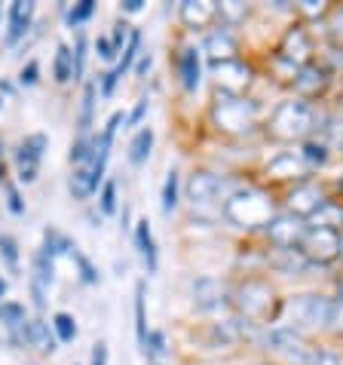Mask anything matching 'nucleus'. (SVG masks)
<instances>
[{"label":"nucleus","mask_w":343,"mask_h":365,"mask_svg":"<svg viewBox=\"0 0 343 365\" xmlns=\"http://www.w3.org/2000/svg\"><path fill=\"white\" fill-rule=\"evenodd\" d=\"M31 19H34V4L31 0H16L13 9H9V31H6V43L9 46L22 40V34L31 28Z\"/></svg>","instance_id":"f3484780"},{"label":"nucleus","mask_w":343,"mask_h":365,"mask_svg":"<svg viewBox=\"0 0 343 365\" xmlns=\"http://www.w3.org/2000/svg\"><path fill=\"white\" fill-rule=\"evenodd\" d=\"M144 110H147V101H138V108L132 110V114H129V123H132V126H135V123H138V120H141V117H144Z\"/></svg>","instance_id":"864d4df0"},{"label":"nucleus","mask_w":343,"mask_h":365,"mask_svg":"<svg viewBox=\"0 0 343 365\" xmlns=\"http://www.w3.org/2000/svg\"><path fill=\"white\" fill-rule=\"evenodd\" d=\"M102 212L105 215H114L117 212V181H107L102 190Z\"/></svg>","instance_id":"a19ab883"},{"label":"nucleus","mask_w":343,"mask_h":365,"mask_svg":"<svg viewBox=\"0 0 343 365\" xmlns=\"http://www.w3.org/2000/svg\"><path fill=\"white\" fill-rule=\"evenodd\" d=\"M93 365H107V344L105 341L93 344Z\"/></svg>","instance_id":"603ef678"},{"label":"nucleus","mask_w":343,"mask_h":365,"mask_svg":"<svg viewBox=\"0 0 343 365\" xmlns=\"http://www.w3.org/2000/svg\"><path fill=\"white\" fill-rule=\"evenodd\" d=\"M93 108H95V83H86L83 108H80V135H89V126H93Z\"/></svg>","instance_id":"2f4dec72"},{"label":"nucleus","mask_w":343,"mask_h":365,"mask_svg":"<svg viewBox=\"0 0 343 365\" xmlns=\"http://www.w3.org/2000/svg\"><path fill=\"white\" fill-rule=\"evenodd\" d=\"M0 178H4V163H0Z\"/></svg>","instance_id":"bf43d9fd"},{"label":"nucleus","mask_w":343,"mask_h":365,"mask_svg":"<svg viewBox=\"0 0 343 365\" xmlns=\"http://www.w3.org/2000/svg\"><path fill=\"white\" fill-rule=\"evenodd\" d=\"M304 233H307V225L297 215H291V212H288V215H276L267 225V237H270V242H273L279 252L297 249L300 240H304Z\"/></svg>","instance_id":"9d476101"},{"label":"nucleus","mask_w":343,"mask_h":365,"mask_svg":"<svg viewBox=\"0 0 343 365\" xmlns=\"http://www.w3.org/2000/svg\"><path fill=\"white\" fill-rule=\"evenodd\" d=\"M206 53L215 58V62H230V58H236V37L230 34V28H215L209 37H206Z\"/></svg>","instance_id":"6ab92c4d"},{"label":"nucleus","mask_w":343,"mask_h":365,"mask_svg":"<svg viewBox=\"0 0 343 365\" xmlns=\"http://www.w3.org/2000/svg\"><path fill=\"white\" fill-rule=\"evenodd\" d=\"M310 365H343L334 353H325V350H316L312 353V359H310Z\"/></svg>","instance_id":"09e8293b"},{"label":"nucleus","mask_w":343,"mask_h":365,"mask_svg":"<svg viewBox=\"0 0 343 365\" xmlns=\"http://www.w3.org/2000/svg\"><path fill=\"white\" fill-rule=\"evenodd\" d=\"M178 71H181V83L187 93H194L203 80V62H199V49L196 46H184L178 56Z\"/></svg>","instance_id":"a211bd4d"},{"label":"nucleus","mask_w":343,"mask_h":365,"mask_svg":"<svg viewBox=\"0 0 343 365\" xmlns=\"http://www.w3.org/2000/svg\"><path fill=\"white\" fill-rule=\"evenodd\" d=\"M319 117L312 105L300 98H291V101H282V105L273 110V117H270V133L282 141H295V138H304L310 135L312 129H316Z\"/></svg>","instance_id":"f03ea898"},{"label":"nucleus","mask_w":343,"mask_h":365,"mask_svg":"<svg viewBox=\"0 0 343 365\" xmlns=\"http://www.w3.org/2000/svg\"><path fill=\"white\" fill-rule=\"evenodd\" d=\"M144 6V0H123V13H138Z\"/></svg>","instance_id":"5fc2aeb1"},{"label":"nucleus","mask_w":343,"mask_h":365,"mask_svg":"<svg viewBox=\"0 0 343 365\" xmlns=\"http://www.w3.org/2000/svg\"><path fill=\"white\" fill-rule=\"evenodd\" d=\"M328 310L331 298L325 295H295L285 301V317L291 326L288 329H325L328 326Z\"/></svg>","instance_id":"39448f33"},{"label":"nucleus","mask_w":343,"mask_h":365,"mask_svg":"<svg viewBox=\"0 0 343 365\" xmlns=\"http://www.w3.org/2000/svg\"><path fill=\"white\" fill-rule=\"evenodd\" d=\"M4 344H13V331H9L4 322H0V347H4Z\"/></svg>","instance_id":"4d7b16f0"},{"label":"nucleus","mask_w":343,"mask_h":365,"mask_svg":"<svg viewBox=\"0 0 343 365\" xmlns=\"http://www.w3.org/2000/svg\"><path fill=\"white\" fill-rule=\"evenodd\" d=\"M340 258H343V240H340Z\"/></svg>","instance_id":"052dcab7"},{"label":"nucleus","mask_w":343,"mask_h":365,"mask_svg":"<svg viewBox=\"0 0 343 365\" xmlns=\"http://www.w3.org/2000/svg\"><path fill=\"white\" fill-rule=\"evenodd\" d=\"M37 74H40V65H37V62H28V65L22 68V74H19V83H25V86H34L37 80H40Z\"/></svg>","instance_id":"c03bdc74"},{"label":"nucleus","mask_w":343,"mask_h":365,"mask_svg":"<svg viewBox=\"0 0 343 365\" xmlns=\"http://www.w3.org/2000/svg\"><path fill=\"white\" fill-rule=\"evenodd\" d=\"M310 221H312V227L337 230V227H343V209H340V206H334V202H325V206H322V209H319Z\"/></svg>","instance_id":"bb28decb"},{"label":"nucleus","mask_w":343,"mask_h":365,"mask_svg":"<svg viewBox=\"0 0 343 365\" xmlns=\"http://www.w3.org/2000/svg\"><path fill=\"white\" fill-rule=\"evenodd\" d=\"M49 148V141L46 135H28L22 145L16 148V163H19V178L25 181H34L37 178V166H40V160H43V150Z\"/></svg>","instance_id":"9b49d317"},{"label":"nucleus","mask_w":343,"mask_h":365,"mask_svg":"<svg viewBox=\"0 0 343 365\" xmlns=\"http://www.w3.org/2000/svg\"><path fill=\"white\" fill-rule=\"evenodd\" d=\"M246 16H248V6H242V4H221V6H218V19L224 22V28L242 22Z\"/></svg>","instance_id":"f704fd0d"},{"label":"nucleus","mask_w":343,"mask_h":365,"mask_svg":"<svg viewBox=\"0 0 343 365\" xmlns=\"http://www.w3.org/2000/svg\"><path fill=\"white\" fill-rule=\"evenodd\" d=\"M297 252L310 264H331L334 258H340V233L328 227H307Z\"/></svg>","instance_id":"0eeeda50"},{"label":"nucleus","mask_w":343,"mask_h":365,"mask_svg":"<svg viewBox=\"0 0 343 365\" xmlns=\"http://www.w3.org/2000/svg\"><path fill=\"white\" fill-rule=\"evenodd\" d=\"M53 71H56V80L58 83H68L70 77H74V49L70 46H58L56 49V65H53Z\"/></svg>","instance_id":"cd10ccee"},{"label":"nucleus","mask_w":343,"mask_h":365,"mask_svg":"<svg viewBox=\"0 0 343 365\" xmlns=\"http://www.w3.org/2000/svg\"><path fill=\"white\" fill-rule=\"evenodd\" d=\"M93 13H95V4H93V0H80V4L68 13V25H70V28L83 25L86 19H93Z\"/></svg>","instance_id":"e433bc0d"},{"label":"nucleus","mask_w":343,"mask_h":365,"mask_svg":"<svg viewBox=\"0 0 343 365\" xmlns=\"http://www.w3.org/2000/svg\"><path fill=\"white\" fill-rule=\"evenodd\" d=\"M233 301H236L239 313L248 322H258V319L270 317V307H273V289H270L267 282H260V279H248V282H242L239 286Z\"/></svg>","instance_id":"6e6552de"},{"label":"nucleus","mask_w":343,"mask_h":365,"mask_svg":"<svg viewBox=\"0 0 343 365\" xmlns=\"http://www.w3.org/2000/svg\"><path fill=\"white\" fill-rule=\"evenodd\" d=\"M0 255L6 258V264H9V267L19 270V242L9 237V233H4V237H0Z\"/></svg>","instance_id":"58836bf2"},{"label":"nucleus","mask_w":343,"mask_h":365,"mask_svg":"<svg viewBox=\"0 0 343 365\" xmlns=\"http://www.w3.org/2000/svg\"><path fill=\"white\" fill-rule=\"evenodd\" d=\"M6 200H9V209H13L16 215H22V212H25V206H22V197H19V190H16L13 185L6 187Z\"/></svg>","instance_id":"3c124183"},{"label":"nucleus","mask_w":343,"mask_h":365,"mask_svg":"<svg viewBox=\"0 0 343 365\" xmlns=\"http://www.w3.org/2000/svg\"><path fill=\"white\" fill-rule=\"evenodd\" d=\"M135 246H138V255L144 261L147 273H157V242H154V233H150L147 218H141L135 225Z\"/></svg>","instance_id":"412c9836"},{"label":"nucleus","mask_w":343,"mask_h":365,"mask_svg":"<svg viewBox=\"0 0 343 365\" xmlns=\"http://www.w3.org/2000/svg\"><path fill=\"white\" fill-rule=\"evenodd\" d=\"M74 261L80 264V277H83V282H98V273H95L93 264H89V258H83L80 252H74Z\"/></svg>","instance_id":"37998d69"},{"label":"nucleus","mask_w":343,"mask_h":365,"mask_svg":"<svg viewBox=\"0 0 343 365\" xmlns=\"http://www.w3.org/2000/svg\"><path fill=\"white\" fill-rule=\"evenodd\" d=\"M178 187H181V178H178V172L172 169L166 175V185H163V212L166 215H172V212L178 209Z\"/></svg>","instance_id":"473e14b6"},{"label":"nucleus","mask_w":343,"mask_h":365,"mask_svg":"<svg viewBox=\"0 0 343 365\" xmlns=\"http://www.w3.org/2000/svg\"><path fill=\"white\" fill-rule=\"evenodd\" d=\"M233 194H236V181L215 175V172H194L187 181V200L194 206H211L218 200L227 202Z\"/></svg>","instance_id":"423d86ee"},{"label":"nucleus","mask_w":343,"mask_h":365,"mask_svg":"<svg viewBox=\"0 0 343 365\" xmlns=\"http://www.w3.org/2000/svg\"><path fill=\"white\" fill-rule=\"evenodd\" d=\"M267 172L276 178H300L307 172V163H304V157H300V150L297 154H279L273 163L267 166Z\"/></svg>","instance_id":"4be33fe9"},{"label":"nucleus","mask_w":343,"mask_h":365,"mask_svg":"<svg viewBox=\"0 0 343 365\" xmlns=\"http://www.w3.org/2000/svg\"><path fill=\"white\" fill-rule=\"evenodd\" d=\"M0 322H4V326L16 334V331L28 322V319H25V307H22V304H13V301L0 304Z\"/></svg>","instance_id":"c756f323"},{"label":"nucleus","mask_w":343,"mask_h":365,"mask_svg":"<svg viewBox=\"0 0 343 365\" xmlns=\"http://www.w3.org/2000/svg\"><path fill=\"white\" fill-rule=\"evenodd\" d=\"M211 120L221 133H230V135H239V133H248L258 120V105L242 96H227V93H218L215 96V108H211Z\"/></svg>","instance_id":"7ed1b4c3"},{"label":"nucleus","mask_w":343,"mask_h":365,"mask_svg":"<svg viewBox=\"0 0 343 365\" xmlns=\"http://www.w3.org/2000/svg\"><path fill=\"white\" fill-rule=\"evenodd\" d=\"M43 252L49 258H56V255H74L77 252V246L70 242L62 230H56V227H49L46 233H43Z\"/></svg>","instance_id":"393cba45"},{"label":"nucleus","mask_w":343,"mask_h":365,"mask_svg":"<svg viewBox=\"0 0 343 365\" xmlns=\"http://www.w3.org/2000/svg\"><path fill=\"white\" fill-rule=\"evenodd\" d=\"M95 49H98V56H102L105 62H114L117 49H114V43H110V37H98L95 40Z\"/></svg>","instance_id":"a18cd8bd"},{"label":"nucleus","mask_w":343,"mask_h":365,"mask_svg":"<svg viewBox=\"0 0 343 365\" xmlns=\"http://www.w3.org/2000/svg\"><path fill=\"white\" fill-rule=\"evenodd\" d=\"M129 34H132V31H129V25H126V22H120V25L114 28V37H110V43H114L117 53H120V46H123V40H126Z\"/></svg>","instance_id":"8fccbe9b"},{"label":"nucleus","mask_w":343,"mask_h":365,"mask_svg":"<svg viewBox=\"0 0 343 365\" xmlns=\"http://www.w3.org/2000/svg\"><path fill=\"white\" fill-rule=\"evenodd\" d=\"M150 148H154V129H138L132 145H129V163L141 166L150 157Z\"/></svg>","instance_id":"a878e982"},{"label":"nucleus","mask_w":343,"mask_h":365,"mask_svg":"<svg viewBox=\"0 0 343 365\" xmlns=\"http://www.w3.org/2000/svg\"><path fill=\"white\" fill-rule=\"evenodd\" d=\"M31 344V347H37L40 353H53L56 350V334H53V329H49V322H43V319H28L22 329H19L16 334H13V344Z\"/></svg>","instance_id":"4468645a"},{"label":"nucleus","mask_w":343,"mask_h":365,"mask_svg":"<svg viewBox=\"0 0 343 365\" xmlns=\"http://www.w3.org/2000/svg\"><path fill=\"white\" fill-rule=\"evenodd\" d=\"M144 292H147V282L141 279L135 282V334H138V347L144 350L147 344V313H144Z\"/></svg>","instance_id":"b1692460"},{"label":"nucleus","mask_w":343,"mask_h":365,"mask_svg":"<svg viewBox=\"0 0 343 365\" xmlns=\"http://www.w3.org/2000/svg\"><path fill=\"white\" fill-rule=\"evenodd\" d=\"M4 295H6V282L0 279V298H4Z\"/></svg>","instance_id":"13d9d810"},{"label":"nucleus","mask_w":343,"mask_h":365,"mask_svg":"<svg viewBox=\"0 0 343 365\" xmlns=\"http://www.w3.org/2000/svg\"><path fill=\"white\" fill-rule=\"evenodd\" d=\"M328 71L325 68H319V65H307V68H300L297 71V77H295V89L304 98H316L319 93H325V86H328Z\"/></svg>","instance_id":"dca6fc26"},{"label":"nucleus","mask_w":343,"mask_h":365,"mask_svg":"<svg viewBox=\"0 0 343 365\" xmlns=\"http://www.w3.org/2000/svg\"><path fill=\"white\" fill-rule=\"evenodd\" d=\"M328 31H331V37H334V43L343 46V9H337V13H334V19H331V25H328Z\"/></svg>","instance_id":"de8ad7c7"},{"label":"nucleus","mask_w":343,"mask_h":365,"mask_svg":"<svg viewBox=\"0 0 343 365\" xmlns=\"http://www.w3.org/2000/svg\"><path fill=\"white\" fill-rule=\"evenodd\" d=\"M215 71V80H218V93H227V96H242L251 83V68L239 58H230V62H215L211 65Z\"/></svg>","instance_id":"1a4fd4ad"},{"label":"nucleus","mask_w":343,"mask_h":365,"mask_svg":"<svg viewBox=\"0 0 343 365\" xmlns=\"http://www.w3.org/2000/svg\"><path fill=\"white\" fill-rule=\"evenodd\" d=\"M123 77L120 71L114 68V71H107V74H102V96L107 98V96H114V86H117V80Z\"/></svg>","instance_id":"49530a36"},{"label":"nucleus","mask_w":343,"mask_h":365,"mask_svg":"<svg viewBox=\"0 0 343 365\" xmlns=\"http://www.w3.org/2000/svg\"><path fill=\"white\" fill-rule=\"evenodd\" d=\"M282 58L285 62H291L297 71L310 65V56H312V43H310V34L304 31V28H291V31L285 34V40H282Z\"/></svg>","instance_id":"2eb2a0df"},{"label":"nucleus","mask_w":343,"mask_h":365,"mask_svg":"<svg viewBox=\"0 0 343 365\" xmlns=\"http://www.w3.org/2000/svg\"><path fill=\"white\" fill-rule=\"evenodd\" d=\"M227 286L224 282H218V279H211V277H199L194 282V304L199 310H221V307H227Z\"/></svg>","instance_id":"f8f14e48"},{"label":"nucleus","mask_w":343,"mask_h":365,"mask_svg":"<svg viewBox=\"0 0 343 365\" xmlns=\"http://www.w3.org/2000/svg\"><path fill=\"white\" fill-rule=\"evenodd\" d=\"M83 65H86V37L77 34V46H74V80L83 74Z\"/></svg>","instance_id":"79ce46f5"},{"label":"nucleus","mask_w":343,"mask_h":365,"mask_svg":"<svg viewBox=\"0 0 343 365\" xmlns=\"http://www.w3.org/2000/svg\"><path fill=\"white\" fill-rule=\"evenodd\" d=\"M53 329H56V338L62 341V344H70L77 338V322H74V317L70 313H65V310H58L56 317H53Z\"/></svg>","instance_id":"7c9ffc66"},{"label":"nucleus","mask_w":343,"mask_h":365,"mask_svg":"<svg viewBox=\"0 0 343 365\" xmlns=\"http://www.w3.org/2000/svg\"><path fill=\"white\" fill-rule=\"evenodd\" d=\"M300 157H304L307 166H322L328 160V148L322 145V141H307V145L300 148Z\"/></svg>","instance_id":"72a5a7b5"},{"label":"nucleus","mask_w":343,"mask_h":365,"mask_svg":"<svg viewBox=\"0 0 343 365\" xmlns=\"http://www.w3.org/2000/svg\"><path fill=\"white\" fill-rule=\"evenodd\" d=\"M144 353H147V356H154V359L163 356V353H166V334L163 331H150L147 344H144Z\"/></svg>","instance_id":"ea45409f"},{"label":"nucleus","mask_w":343,"mask_h":365,"mask_svg":"<svg viewBox=\"0 0 343 365\" xmlns=\"http://www.w3.org/2000/svg\"><path fill=\"white\" fill-rule=\"evenodd\" d=\"M181 19L190 28H206L218 19V4H206V0H184L181 4Z\"/></svg>","instance_id":"aec40b11"},{"label":"nucleus","mask_w":343,"mask_h":365,"mask_svg":"<svg viewBox=\"0 0 343 365\" xmlns=\"http://www.w3.org/2000/svg\"><path fill=\"white\" fill-rule=\"evenodd\" d=\"M325 202L328 200L322 197V190L316 185H297L288 194V209H291V215H297V218H312Z\"/></svg>","instance_id":"ddd939ff"},{"label":"nucleus","mask_w":343,"mask_h":365,"mask_svg":"<svg viewBox=\"0 0 343 365\" xmlns=\"http://www.w3.org/2000/svg\"><path fill=\"white\" fill-rule=\"evenodd\" d=\"M150 68V56L147 53H141V58H138V65H135V74H144V71Z\"/></svg>","instance_id":"6e6d98bb"},{"label":"nucleus","mask_w":343,"mask_h":365,"mask_svg":"<svg viewBox=\"0 0 343 365\" xmlns=\"http://www.w3.org/2000/svg\"><path fill=\"white\" fill-rule=\"evenodd\" d=\"M328 331L343 334V295L340 298H331V310H328Z\"/></svg>","instance_id":"4c0bfd02"},{"label":"nucleus","mask_w":343,"mask_h":365,"mask_svg":"<svg viewBox=\"0 0 343 365\" xmlns=\"http://www.w3.org/2000/svg\"><path fill=\"white\" fill-rule=\"evenodd\" d=\"M138 56H141V34H138V31H132V34H129V46H126V53H123V62L117 65L120 74H126V71L132 68V62H135Z\"/></svg>","instance_id":"c9c22d12"},{"label":"nucleus","mask_w":343,"mask_h":365,"mask_svg":"<svg viewBox=\"0 0 343 365\" xmlns=\"http://www.w3.org/2000/svg\"><path fill=\"white\" fill-rule=\"evenodd\" d=\"M95 190L98 187L93 185V178H89V169L86 166H77L74 175H70V194H74L77 200H86V197H93Z\"/></svg>","instance_id":"c85d7f7f"},{"label":"nucleus","mask_w":343,"mask_h":365,"mask_svg":"<svg viewBox=\"0 0 343 365\" xmlns=\"http://www.w3.org/2000/svg\"><path fill=\"white\" fill-rule=\"evenodd\" d=\"M264 350H270L279 359H285L288 365H310L312 353H316V347H310V344L304 341V334L288 329V326L270 329L264 334Z\"/></svg>","instance_id":"20e7f679"},{"label":"nucleus","mask_w":343,"mask_h":365,"mask_svg":"<svg viewBox=\"0 0 343 365\" xmlns=\"http://www.w3.org/2000/svg\"><path fill=\"white\" fill-rule=\"evenodd\" d=\"M224 215L236 227H260V225L267 227L276 218V206H273V197L264 194V190L242 187L224 202Z\"/></svg>","instance_id":"f257e3e1"},{"label":"nucleus","mask_w":343,"mask_h":365,"mask_svg":"<svg viewBox=\"0 0 343 365\" xmlns=\"http://www.w3.org/2000/svg\"><path fill=\"white\" fill-rule=\"evenodd\" d=\"M0 150H4V141H0Z\"/></svg>","instance_id":"680f3d73"},{"label":"nucleus","mask_w":343,"mask_h":365,"mask_svg":"<svg viewBox=\"0 0 343 365\" xmlns=\"http://www.w3.org/2000/svg\"><path fill=\"white\" fill-rule=\"evenodd\" d=\"M316 129L322 133V145H325L328 150L334 148V150H343V120L340 117H319V123Z\"/></svg>","instance_id":"5701e85b"}]
</instances>
